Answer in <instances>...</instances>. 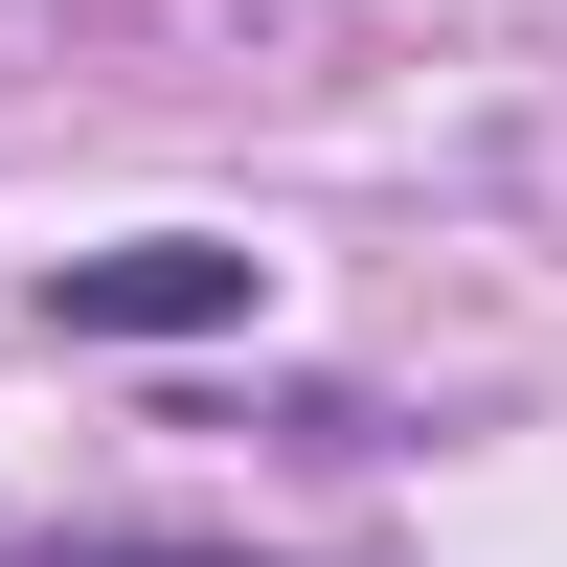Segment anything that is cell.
Masks as SVG:
<instances>
[{
	"label": "cell",
	"mask_w": 567,
	"mask_h": 567,
	"mask_svg": "<svg viewBox=\"0 0 567 567\" xmlns=\"http://www.w3.org/2000/svg\"><path fill=\"white\" fill-rule=\"evenodd\" d=\"M227 318H250V250L227 227H136V250L45 272V341H227Z\"/></svg>",
	"instance_id": "obj_1"
}]
</instances>
